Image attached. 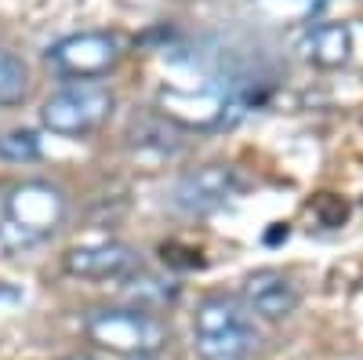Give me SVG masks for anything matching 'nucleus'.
I'll return each instance as SVG.
<instances>
[{
	"mask_svg": "<svg viewBox=\"0 0 363 360\" xmlns=\"http://www.w3.org/2000/svg\"><path fill=\"white\" fill-rule=\"evenodd\" d=\"M240 302L262 320H287L301 302V291L284 269H255L244 280V298Z\"/></svg>",
	"mask_w": 363,
	"mask_h": 360,
	"instance_id": "obj_8",
	"label": "nucleus"
},
{
	"mask_svg": "<svg viewBox=\"0 0 363 360\" xmlns=\"http://www.w3.org/2000/svg\"><path fill=\"white\" fill-rule=\"evenodd\" d=\"M120 58H124V40L116 33H106V29L69 33L44 51V62L51 73H58L62 80H80V84H95L99 77L113 73Z\"/></svg>",
	"mask_w": 363,
	"mask_h": 360,
	"instance_id": "obj_4",
	"label": "nucleus"
},
{
	"mask_svg": "<svg viewBox=\"0 0 363 360\" xmlns=\"http://www.w3.org/2000/svg\"><path fill=\"white\" fill-rule=\"evenodd\" d=\"M29 99V70L18 55L0 48V109L22 106Z\"/></svg>",
	"mask_w": 363,
	"mask_h": 360,
	"instance_id": "obj_11",
	"label": "nucleus"
},
{
	"mask_svg": "<svg viewBox=\"0 0 363 360\" xmlns=\"http://www.w3.org/2000/svg\"><path fill=\"white\" fill-rule=\"evenodd\" d=\"M113 109H116V95L106 84H69L40 106V124L55 135L80 138L106 128Z\"/></svg>",
	"mask_w": 363,
	"mask_h": 360,
	"instance_id": "obj_5",
	"label": "nucleus"
},
{
	"mask_svg": "<svg viewBox=\"0 0 363 360\" xmlns=\"http://www.w3.org/2000/svg\"><path fill=\"white\" fill-rule=\"evenodd\" d=\"M244 190V178L233 164H200L174 178L171 186V207L182 215H215Z\"/></svg>",
	"mask_w": 363,
	"mask_h": 360,
	"instance_id": "obj_6",
	"label": "nucleus"
},
{
	"mask_svg": "<svg viewBox=\"0 0 363 360\" xmlns=\"http://www.w3.org/2000/svg\"><path fill=\"white\" fill-rule=\"evenodd\" d=\"M128 142H131V149H145V153H157V157H174L186 146V128L167 113H149L128 128Z\"/></svg>",
	"mask_w": 363,
	"mask_h": 360,
	"instance_id": "obj_10",
	"label": "nucleus"
},
{
	"mask_svg": "<svg viewBox=\"0 0 363 360\" xmlns=\"http://www.w3.org/2000/svg\"><path fill=\"white\" fill-rule=\"evenodd\" d=\"M62 266L69 277L80 280H116L138 269V251L120 240H102V244H80L62 255Z\"/></svg>",
	"mask_w": 363,
	"mask_h": 360,
	"instance_id": "obj_7",
	"label": "nucleus"
},
{
	"mask_svg": "<svg viewBox=\"0 0 363 360\" xmlns=\"http://www.w3.org/2000/svg\"><path fill=\"white\" fill-rule=\"evenodd\" d=\"M66 219V193L51 182H15L0 197V244L29 248L51 236Z\"/></svg>",
	"mask_w": 363,
	"mask_h": 360,
	"instance_id": "obj_1",
	"label": "nucleus"
},
{
	"mask_svg": "<svg viewBox=\"0 0 363 360\" xmlns=\"http://www.w3.org/2000/svg\"><path fill=\"white\" fill-rule=\"evenodd\" d=\"M84 335L106 353L116 356H157L167 346V324L142 306L91 310L84 317Z\"/></svg>",
	"mask_w": 363,
	"mask_h": 360,
	"instance_id": "obj_3",
	"label": "nucleus"
},
{
	"mask_svg": "<svg viewBox=\"0 0 363 360\" xmlns=\"http://www.w3.org/2000/svg\"><path fill=\"white\" fill-rule=\"evenodd\" d=\"M40 157H44V146H40V138L29 128H15V131L0 135V160H8V164H33Z\"/></svg>",
	"mask_w": 363,
	"mask_h": 360,
	"instance_id": "obj_12",
	"label": "nucleus"
},
{
	"mask_svg": "<svg viewBox=\"0 0 363 360\" xmlns=\"http://www.w3.org/2000/svg\"><path fill=\"white\" fill-rule=\"evenodd\" d=\"M258 342L251 310L233 295H207L193 317V349L200 360H247Z\"/></svg>",
	"mask_w": 363,
	"mask_h": 360,
	"instance_id": "obj_2",
	"label": "nucleus"
},
{
	"mask_svg": "<svg viewBox=\"0 0 363 360\" xmlns=\"http://www.w3.org/2000/svg\"><path fill=\"white\" fill-rule=\"evenodd\" d=\"M298 51L320 70H342L352 58V29L345 22H316L301 33Z\"/></svg>",
	"mask_w": 363,
	"mask_h": 360,
	"instance_id": "obj_9",
	"label": "nucleus"
}]
</instances>
